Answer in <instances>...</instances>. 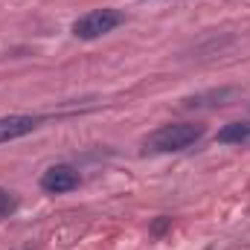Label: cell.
<instances>
[{"instance_id":"8992f818","label":"cell","mask_w":250,"mask_h":250,"mask_svg":"<svg viewBox=\"0 0 250 250\" xmlns=\"http://www.w3.org/2000/svg\"><path fill=\"white\" fill-rule=\"evenodd\" d=\"M15 207H18V198L9 189H0V218L9 215V212H15Z\"/></svg>"},{"instance_id":"5b68a950","label":"cell","mask_w":250,"mask_h":250,"mask_svg":"<svg viewBox=\"0 0 250 250\" xmlns=\"http://www.w3.org/2000/svg\"><path fill=\"white\" fill-rule=\"evenodd\" d=\"M250 140V123H230L218 131V143H245Z\"/></svg>"},{"instance_id":"6da1fadb","label":"cell","mask_w":250,"mask_h":250,"mask_svg":"<svg viewBox=\"0 0 250 250\" xmlns=\"http://www.w3.org/2000/svg\"><path fill=\"white\" fill-rule=\"evenodd\" d=\"M204 137V125H192V123H172V125H160L157 131H151L143 140V148L151 154H169V151H184L189 146H195Z\"/></svg>"},{"instance_id":"7a4b0ae2","label":"cell","mask_w":250,"mask_h":250,"mask_svg":"<svg viewBox=\"0 0 250 250\" xmlns=\"http://www.w3.org/2000/svg\"><path fill=\"white\" fill-rule=\"evenodd\" d=\"M120 23H125V15L120 9H93V12L82 15L73 23V35L82 38V41H93V38H102V35L114 32Z\"/></svg>"},{"instance_id":"277c9868","label":"cell","mask_w":250,"mask_h":250,"mask_svg":"<svg viewBox=\"0 0 250 250\" xmlns=\"http://www.w3.org/2000/svg\"><path fill=\"white\" fill-rule=\"evenodd\" d=\"M41 125V117H29V114H12V117H0V146L12 143L18 137L32 134Z\"/></svg>"},{"instance_id":"3957f363","label":"cell","mask_w":250,"mask_h":250,"mask_svg":"<svg viewBox=\"0 0 250 250\" xmlns=\"http://www.w3.org/2000/svg\"><path fill=\"white\" fill-rule=\"evenodd\" d=\"M76 187H79V172L67 163H56L41 175V189L50 192V195H64V192H70Z\"/></svg>"}]
</instances>
